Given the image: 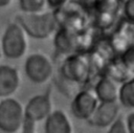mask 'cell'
Instances as JSON below:
<instances>
[{
  "mask_svg": "<svg viewBox=\"0 0 134 133\" xmlns=\"http://www.w3.org/2000/svg\"><path fill=\"white\" fill-rule=\"evenodd\" d=\"M117 57L126 67L131 70H134V46H131Z\"/></svg>",
  "mask_w": 134,
  "mask_h": 133,
  "instance_id": "7402d4cb",
  "label": "cell"
},
{
  "mask_svg": "<svg viewBox=\"0 0 134 133\" xmlns=\"http://www.w3.org/2000/svg\"><path fill=\"white\" fill-rule=\"evenodd\" d=\"M58 76L75 86H82L91 80L88 53L75 52L62 59Z\"/></svg>",
  "mask_w": 134,
  "mask_h": 133,
  "instance_id": "3957f363",
  "label": "cell"
},
{
  "mask_svg": "<svg viewBox=\"0 0 134 133\" xmlns=\"http://www.w3.org/2000/svg\"><path fill=\"white\" fill-rule=\"evenodd\" d=\"M21 75L10 65H0V98L10 97L20 87Z\"/></svg>",
  "mask_w": 134,
  "mask_h": 133,
  "instance_id": "4fadbf2b",
  "label": "cell"
},
{
  "mask_svg": "<svg viewBox=\"0 0 134 133\" xmlns=\"http://www.w3.org/2000/svg\"><path fill=\"white\" fill-rule=\"evenodd\" d=\"M107 133H129L125 124V119L122 117H118L110 127H108Z\"/></svg>",
  "mask_w": 134,
  "mask_h": 133,
  "instance_id": "603a6c76",
  "label": "cell"
},
{
  "mask_svg": "<svg viewBox=\"0 0 134 133\" xmlns=\"http://www.w3.org/2000/svg\"><path fill=\"white\" fill-rule=\"evenodd\" d=\"M1 57H2V51H1V47H0V59H1Z\"/></svg>",
  "mask_w": 134,
  "mask_h": 133,
  "instance_id": "f1b7e54d",
  "label": "cell"
},
{
  "mask_svg": "<svg viewBox=\"0 0 134 133\" xmlns=\"http://www.w3.org/2000/svg\"><path fill=\"white\" fill-rule=\"evenodd\" d=\"M14 0H0V8H5L13 3Z\"/></svg>",
  "mask_w": 134,
  "mask_h": 133,
  "instance_id": "83f0119b",
  "label": "cell"
},
{
  "mask_svg": "<svg viewBox=\"0 0 134 133\" xmlns=\"http://www.w3.org/2000/svg\"><path fill=\"white\" fill-rule=\"evenodd\" d=\"M2 54L10 60L21 59L25 56L28 48V39L25 31L15 21L10 22L0 41Z\"/></svg>",
  "mask_w": 134,
  "mask_h": 133,
  "instance_id": "5b68a950",
  "label": "cell"
},
{
  "mask_svg": "<svg viewBox=\"0 0 134 133\" xmlns=\"http://www.w3.org/2000/svg\"><path fill=\"white\" fill-rule=\"evenodd\" d=\"M124 0H96L91 7L92 25L100 34L111 32L120 21Z\"/></svg>",
  "mask_w": 134,
  "mask_h": 133,
  "instance_id": "277c9868",
  "label": "cell"
},
{
  "mask_svg": "<svg viewBox=\"0 0 134 133\" xmlns=\"http://www.w3.org/2000/svg\"><path fill=\"white\" fill-rule=\"evenodd\" d=\"M118 88V83H116L109 76L103 74L99 76V80L96 82L92 90L99 103H112L117 102Z\"/></svg>",
  "mask_w": 134,
  "mask_h": 133,
  "instance_id": "9a60e30c",
  "label": "cell"
},
{
  "mask_svg": "<svg viewBox=\"0 0 134 133\" xmlns=\"http://www.w3.org/2000/svg\"><path fill=\"white\" fill-rule=\"evenodd\" d=\"M19 6L22 13L36 14L46 9V0H19Z\"/></svg>",
  "mask_w": 134,
  "mask_h": 133,
  "instance_id": "ffe728a7",
  "label": "cell"
},
{
  "mask_svg": "<svg viewBox=\"0 0 134 133\" xmlns=\"http://www.w3.org/2000/svg\"><path fill=\"white\" fill-rule=\"evenodd\" d=\"M95 1L96 0H80V3H82L85 7H87L91 12V7H92V5L94 4Z\"/></svg>",
  "mask_w": 134,
  "mask_h": 133,
  "instance_id": "4316f807",
  "label": "cell"
},
{
  "mask_svg": "<svg viewBox=\"0 0 134 133\" xmlns=\"http://www.w3.org/2000/svg\"><path fill=\"white\" fill-rule=\"evenodd\" d=\"M52 101L50 89L42 94L34 95L24 106V121L36 125L45 120L52 112Z\"/></svg>",
  "mask_w": 134,
  "mask_h": 133,
  "instance_id": "ba28073f",
  "label": "cell"
},
{
  "mask_svg": "<svg viewBox=\"0 0 134 133\" xmlns=\"http://www.w3.org/2000/svg\"><path fill=\"white\" fill-rule=\"evenodd\" d=\"M103 74L109 76L110 79H112L113 81L118 83L119 85L129 80L134 79V76H133L134 70H131L128 67H126L121 63V61L119 60V58L117 56L109 62V64L107 65Z\"/></svg>",
  "mask_w": 134,
  "mask_h": 133,
  "instance_id": "e0dca14e",
  "label": "cell"
},
{
  "mask_svg": "<svg viewBox=\"0 0 134 133\" xmlns=\"http://www.w3.org/2000/svg\"><path fill=\"white\" fill-rule=\"evenodd\" d=\"M119 112L120 106L117 102L99 103L87 123L96 128H108L119 117Z\"/></svg>",
  "mask_w": 134,
  "mask_h": 133,
  "instance_id": "7c38bea8",
  "label": "cell"
},
{
  "mask_svg": "<svg viewBox=\"0 0 134 133\" xmlns=\"http://www.w3.org/2000/svg\"><path fill=\"white\" fill-rule=\"evenodd\" d=\"M125 124L128 129V132L134 133V112H131L128 114V116L125 119Z\"/></svg>",
  "mask_w": 134,
  "mask_h": 133,
  "instance_id": "d4e9b609",
  "label": "cell"
},
{
  "mask_svg": "<svg viewBox=\"0 0 134 133\" xmlns=\"http://www.w3.org/2000/svg\"><path fill=\"white\" fill-rule=\"evenodd\" d=\"M107 41L115 56H119L131 46H134V23L120 20L109 34Z\"/></svg>",
  "mask_w": 134,
  "mask_h": 133,
  "instance_id": "9c48e42d",
  "label": "cell"
},
{
  "mask_svg": "<svg viewBox=\"0 0 134 133\" xmlns=\"http://www.w3.org/2000/svg\"><path fill=\"white\" fill-rule=\"evenodd\" d=\"M44 121V133H73L71 119L61 109L52 110Z\"/></svg>",
  "mask_w": 134,
  "mask_h": 133,
  "instance_id": "5bb4252c",
  "label": "cell"
},
{
  "mask_svg": "<svg viewBox=\"0 0 134 133\" xmlns=\"http://www.w3.org/2000/svg\"><path fill=\"white\" fill-rule=\"evenodd\" d=\"M99 102L92 89L79 90L70 104L72 115L80 120H88L94 113Z\"/></svg>",
  "mask_w": 134,
  "mask_h": 133,
  "instance_id": "30bf717a",
  "label": "cell"
},
{
  "mask_svg": "<svg viewBox=\"0 0 134 133\" xmlns=\"http://www.w3.org/2000/svg\"><path fill=\"white\" fill-rule=\"evenodd\" d=\"M24 71L28 80L32 83L44 84L52 79L54 67L48 56L42 52H35L29 54L25 60Z\"/></svg>",
  "mask_w": 134,
  "mask_h": 133,
  "instance_id": "52a82bcc",
  "label": "cell"
},
{
  "mask_svg": "<svg viewBox=\"0 0 134 133\" xmlns=\"http://www.w3.org/2000/svg\"><path fill=\"white\" fill-rule=\"evenodd\" d=\"M121 15L126 21L134 23V0H124Z\"/></svg>",
  "mask_w": 134,
  "mask_h": 133,
  "instance_id": "44dd1931",
  "label": "cell"
},
{
  "mask_svg": "<svg viewBox=\"0 0 134 133\" xmlns=\"http://www.w3.org/2000/svg\"><path fill=\"white\" fill-rule=\"evenodd\" d=\"M100 32L91 24L85 30L75 34V48L76 52L88 53L94 47L96 42L100 39Z\"/></svg>",
  "mask_w": 134,
  "mask_h": 133,
  "instance_id": "ac0fdd59",
  "label": "cell"
},
{
  "mask_svg": "<svg viewBox=\"0 0 134 133\" xmlns=\"http://www.w3.org/2000/svg\"><path fill=\"white\" fill-rule=\"evenodd\" d=\"M52 13L58 27L73 34H79L92 24L91 12L80 2L68 1L64 6Z\"/></svg>",
  "mask_w": 134,
  "mask_h": 133,
  "instance_id": "6da1fadb",
  "label": "cell"
},
{
  "mask_svg": "<svg viewBox=\"0 0 134 133\" xmlns=\"http://www.w3.org/2000/svg\"><path fill=\"white\" fill-rule=\"evenodd\" d=\"M117 103L126 109L134 108V79L119 85Z\"/></svg>",
  "mask_w": 134,
  "mask_h": 133,
  "instance_id": "d6986e66",
  "label": "cell"
},
{
  "mask_svg": "<svg viewBox=\"0 0 134 133\" xmlns=\"http://www.w3.org/2000/svg\"><path fill=\"white\" fill-rule=\"evenodd\" d=\"M53 45L57 56L62 59L72 53H75V34L70 32L64 28L58 27L57 31L54 32Z\"/></svg>",
  "mask_w": 134,
  "mask_h": 133,
  "instance_id": "2e32d148",
  "label": "cell"
},
{
  "mask_svg": "<svg viewBox=\"0 0 134 133\" xmlns=\"http://www.w3.org/2000/svg\"><path fill=\"white\" fill-rule=\"evenodd\" d=\"M68 1H69V0H46V5H47L49 8L52 9L51 12H53V10L59 9V8H61L62 6H64Z\"/></svg>",
  "mask_w": 134,
  "mask_h": 133,
  "instance_id": "cb8c5ba5",
  "label": "cell"
},
{
  "mask_svg": "<svg viewBox=\"0 0 134 133\" xmlns=\"http://www.w3.org/2000/svg\"><path fill=\"white\" fill-rule=\"evenodd\" d=\"M24 124V106L14 97L0 99V130L5 133H16Z\"/></svg>",
  "mask_w": 134,
  "mask_h": 133,
  "instance_id": "8992f818",
  "label": "cell"
},
{
  "mask_svg": "<svg viewBox=\"0 0 134 133\" xmlns=\"http://www.w3.org/2000/svg\"><path fill=\"white\" fill-rule=\"evenodd\" d=\"M15 22L21 26L27 37L34 39H47L58 29V23L52 12L26 14L20 12L15 17Z\"/></svg>",
  "mask_w": 134,
  "mask_h": 133,
  "instance_id": "7a4b0ae2",
  "label": "cell"
},
{
  "mask_svg": "<svg viewBox=\"0 0 134 133\" xmlns=\"http://www.w3.org/2000/svg\"><path fill=\"white\" fill-rule=\"evenodd\" d=\"M35 126L36 125H34V124L24 121V124L22 126V133H37L35 130Z\"/></svg>",
  "mask_w": 134,
  "mask_h": 133,
  "instance_id": "484cf974",
  "label": "cell"
},
{
  "mask_svg": "<svg viewBox=\"0 0 134 133\" xmlns=\"http://www.w3.org/2000/svg\"><path fill=\"white\" fill-rule=\"evenodd\" d=\"M88 56L90 62L91 77L92 75H102L109 62L116 57L107 39H99L91 51L88 52Z\"/></svg>",
  "mask_w": 134,
  "mask_h": 133,
  "instance_id": "8fae6325",
  "label": "cell"
}]
</instances>
